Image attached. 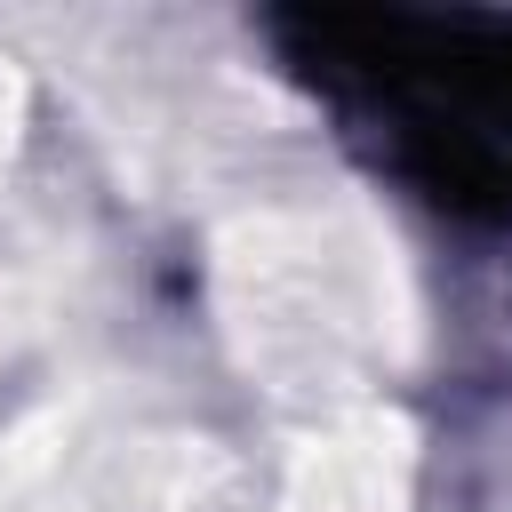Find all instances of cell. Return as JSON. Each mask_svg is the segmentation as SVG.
<instances>
[{
    "label": "cell",
    "mask_w": 512,
    "mask_h": 512,
    "mask_svg": "<svg viewBox=\"0 0 512 512\" xmlns=\"http://www.w3.org/2000/svg\"><path fill=\"white\" fill-rule=\"evenodd\" d=\"M280 40L320 72L400 112V128L504 144L512 128V16H408V8H304Z\"/></svg>",
    "instance_id": "obj_1"
}]
</instances>
